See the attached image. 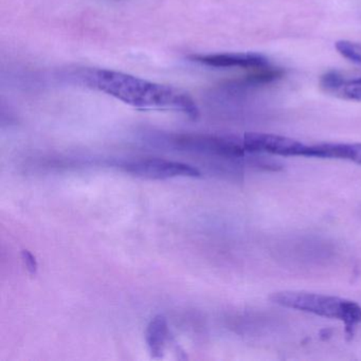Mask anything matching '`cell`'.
Masks as SVG:
<instances>
[{
  "label": "cell",
  "mask_w": 361,
  "mask_h": 361,
  "mask_svg": "<svg viewBox=\"0 0 361 361\" xmlns=\"http://www.w3.org/2000/svg\"><path fill=\"white\" fill-rule=\"evenodd\" d=\"M274 304L323 318L341 321L348 336L361 323V306L350 300L306 291H279L270 297Z\"/></svg>",
  "instance_id": "2"
},
{
  "label": "cell",
  "mask_w": 361,
  "mask_h": 361,
  "mask_svg": "<svg viewBox=\"0 0 361 361\" xmlns=\"http://www.w3.org/2000/svg\"><path fill=\"white\" fill-rule=\"evenodd\" d=\"M22 259L23 261H24L25 266L27 267V270H28L32 276H35V274H37V269H39V264H37L35 255L29 250H23Z\"/></svg>",
  "instance_id": "11"
},
{
  "label": "cell",
  "mask_w": 361,
  "mask_h": 361,
  "mask_svg": "<svg viewBox=\"0 0 361 361\" xmlns=\"http://www.w3.org/2000/svg\"><path fill=\"white\" fill-rule=\"evenodd\" d=\"M126 172L134 176L149 179H169L177 177H190L197 178L202 173L195 166L183 162L169 161V160L141 159L136 161L126 162L122 166Z\"/></svg>",
  "instance_id": "4"
},
{
  "label": "cell",
  "mask_w": 361,
  "mask_h": 361,
  "mask_svg": "<svg viewBox=\"0 0 361 361\" xmlns=\"http://www.w3.org/2000/svg\"><path fill=\"white\" fill-rule=\"evenodd\" d=\"M338 96L348 100L358 101L361 102V78L357 79H344L341 87L338 90Z\"/></svg>",
  "instance_id": "9"
},
{
  "label": "cell",
  "mask_w": 361,
  "mask_h": 361,
  "mask_svg": "<svg viewBox=\"0 0 361 361\" xmlns=\"http://www.w3.org/2000/svg\"><path fill=\"white\" fill-rule=\"evenodd\" d=\"M192 60L214 68H242L255 71L269 65L265 56L262 54H250V52L198 54V56H192Z\"/></svg>",
  "instance_id": "6"
},
{
  "label": "cell",
  "mask_w": 361,
  "mask_h": 361,
  "mask_svg": "<svg viewBox=\"0 0 361 361\" xmlns=\"http://www.w3.org/2000/svg\"><path fill=\"white\" fill-rule=\"evenodd\" d=\"M245 149L247 153L269 154L282 157H303L305 145L279 135L263 134V133H247L243 137Z\"/></svg>",
  "instance_id": "5"
},
{
  "label": "cell",
  "mask_w": 361,
  "mask_h": 361,
  "mask_svg": "<svg viewBox=\"0 0 361 361\" xmlns=\"http://www.w3.org/2000/svg\"><path fill=\"white\" fill-rule=\"evenodd\" d=\"M335 48L338 54H341L344 59L353 64L361 66V44L350 41H338L335 44Z\"/></svg>",
  "instance_id": "8"
},
{
  "label": "cell",
  "mask_w": 361,
  "mask_h": 361,
  "mask_svg": "<svg viewBox=\"0 0 361 361\" xmlns=\"http://www.w3.org/2000/svg\"><path fill=\"white\" fill-rule=\"evenodd\" d=\"M169 340L168 321L164 316H156L147 329V344L151 356L160 358L164 353Z\"/></svg>",
  "instance_id": "7"
},
{
  "label": "cell",
  "mask_w": 361,
  "mask_h": 361,
  "mask_svg": "<svg viewBox=\"0 0 361 361\" xmlns=\"http://www.w3.org/2000/svg\"><path fill=\"white\" fill-rule=\"evenodd\" d=\"M81 79L88 87L142 111H176L196 119L200 115L193 99L179 88L147 81L109 69H87Z\"/></svg>",
  "instance_id": "1"
},
{
  "label": "cell",
  "mask_w": 361,
  "mask_h": 361,
  "mask_svg": "<svg viewBox=\"0 0 361 361\" xmlns=\"http://www.w3.org/2000/svg\"><path fill=\"white\" fill-rule=\"evenodd\" d=\"M344 78L337 71H329L321 78V87L325 92H331V94H337L339 88L343 83Z\"/></svg>",
  "instance_id": "10"
},
{
  "label": "cell",
  "mask_w": 361,
  "mask_h": 361,
  "mask_svg": "<svg viewBox=\"0 0 361 361\" xmlns=\"http://www.w3.org/2000/svg\"><path fill=\"white\" fill-rule=\"evenodd\" d=\"M175 142L187 149L213 154L226 159H245L243 138L233 136H179Z\"/></svg>",
  "instance_id": "3"
}]
</instances>
